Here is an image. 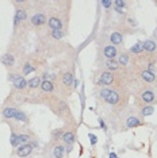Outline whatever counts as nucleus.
I'll return each mask as SVG.
<instances>
[{"mask_svg":"<svg viewBox=\"0 0 157 158\" xmlns=\"http://www.w3.org/2000/svg\"><path fill=\"white\" fill-rule=\"evenodd\" d=\"M46 60L41 53H33V54H26V56H20L19 62L16 64L15 69L22 74L23 77L28 76L31 73H35L45 65Z\"/></svg>","mask_w":157,"mask_h":158,"instance_id":"20e7f679","label":"nucleus"},{"mask_svg":"<svg viewBox=\"0 0 157 158\" xmlns=\"http://www.w3.org/2000/svg\"><path fill=\"white\" fill-rule=\"evenodd\" d=\"M98 122H99V124H100L102 130H103V131H107V126H106V123H104V120H103V118H98Z\"/></svg>","mask_w":157,"mask_h":158,"instance_id":"cd10ccee","label":"nucleus"},{"mask_svg":"<svg viewBox=\"0 0 157 158\" xmlns=\"http://www.w3.org/2000/svg\"><path fill=\"white\" fill-rule=\"evenodd\" d=\"M96 100L107 110L110 123L114 122L119 116V114L129 107V100L131 93L122 89L115 88H104V87H95Z\"/></svg>","mask_w":157,"mask_h":158,"instance_id":"f257e3e1","label":"nucleus"},{"mask_svg":"<svg viewBox=\"0 0 157 158\" xmlns=\"http://www.w3.org/2000/svg\"><path fill=\"white\" fill-rule=\"evenodd\" d=\"M108 158H118V156H117V153H114V152H111L108 154Z\"/></svg>","mask_w":157,"mask_h":158,"instance_id":"c756f323","label":"nucleus"},{"mask_svg":"<svg viewBox=\"0 0 157 158\" xmlns=\"http://www.w3.org/2000/svg\"><path fill=\"white\" fill-rule=\"evenodd\" d=\"M100 6L103 7V8H104V11L108 12L112 8V2H111V0H102V2H100Z\"/></svg>","mask_w":157,"mask_h":158,"instance_id":"a878e982","label":"nucleus"},{"mask_svg":"<svg viewBox=\"0 0 157 158\" xmlns=\"http://www.w3.org/2000/svg\"><path fill=\"white\" fill-rule=\"evenodd\" d=\"M41 82H42L41 76H33L31 78H28L27 80V98L31 93L38 91L39 87H41Z\"/></svg>","mask_w":157,"mask_h":158,"instance_id":"dca6fc26","label":"nucleus"},{"mask_svg":"<svg viewBox=\"0 0 157 158\" xmlns=\"http://www.w3.org/2000/svg\"><path fill=\"white\" fill-rule=\"evenodd\" d=\"M112 127L117 128V131H127L131 128H137L145 124L144 119L140 116L138 110L135 107H127L125 111L119 114V116L117 118L114 122H111Z\"/></svg>","mask_w":157,"mask_h":158,"instance_id":"f03ea898","label":"nucleus"},{"mask_svg":"<svg viewBox=\"0 0 157 158\" xmlns=\"http://www.w3.org/2000/svg\"><path fill=\"white\" fill-rule=\"evenodd\" d=\"M39 91L44 92L45 95H54V93H56V84L53 81L42 80L41 87H39Z\"/></svg>","mask_w":157,"mask_h":158,"instance_id":"aec40b11","label":"nucleus"},{"mask_svg":"<svg viewBox=\"0 0 157 158\" xmlns=\"http://www.w3.org/2000/svg\"><path fill=\"white\" fill-rule=\"evenodd\" d=\"M122 49H118L115 46H112L108 42V37L107 34H102L98 39V60H117L118 54Z\"/></svg>","mask_w":157,"mask_h":158,"instance_id":"0eeeda50","label":"nucleus"},{"mask_svg":"<svg viewBox=\"0 0 157 158\" xmlns=\"http://www.w3.org/2000/svg\"><path fill=\"white\" fill-rule=\"evenodd\" d=\"M64 131H65V126L61 128H56V130H53L52 131V134H50V142L52 143H58V142H61V136L64 134Z\"/></svg>","mask_w":157,"mask_h":158,"instance_id":"b1692460","label":"nucleus"},{"mask_svg":"<svg viewBox=\"0 0 157 158\" xmlns=\"http://www.w3.org/2000/svg\"><path fill=\"white\" fill-rule=\"evenodd\" d=\"M74 69L73 65H66L57 73L56 80V93L62 99H68L74 91Z\"/></svg>","mask_w":157,"mask_h":158,"instance_id":"7ed1b4c3","label":"nucleus"},{"mask_svg":"<svg viewBox=\"0 0 157 158\" xmlns=\"http://www.w3.org/2000/svg\"><path fill=\"white\" fill-rule=\"evenodd\" d=\"M127 52H129V54L133 57V60L140 58L141 56H144L145 53H144V45H142V41H137L129 50H127Z\"/></svg>","mask_w":157,"mask_h":158,"instance_id":"a211bd4d","label":"nucleus"},{"mask_svg":"<svg viewBox=\"0 0 157 158\" xmlns=\"http://www.w3.org/2000/svg\"><path fill=\"white\" fill-rule=\"evenodd\" d=\"M18 107L15 106H7L3 108V112H2V116H3V122L7 123L10 120H14V116H15V112H16Z\"/></svg>","mask_w":157,"mask_h":158,"instance_id":"6ab92c4d","label":"nucleus"},{"mask_svg":"<svg viewBox=\"0 0 157 158\" xmlns=\"http://www.w3.org/2000/svg\"><path fill=\"white\" fill-rule=\"evenodd\" d=\"M0 62H2L3 66L10 72V70H12V69H15L16 68V57L14 56L12 53L7 52V53H4V54L0 57Z\"/></svg>","mask_w":157,"mask_h":158,"instance_id":"4468645a","label":"nucleus"},{"mask_svg":"<svg viewBox=\"0 0 157 158\" xmlns=\"http://www.w3.org/2000/svg\"><path fill=\"white\" fill-rule=\"evenodd\" d=\"M117 61H118V64H119V66H121V69H126V68H130L131 65H133V57H131L129 54V52L127 50H121L119 52V54H118L117 57Z\"/></svg>","mask_w":157,"mask_h":158,"instance_id":"ddd939ff","label":"nucleus"},{"mask_svg":"<svg viewBox=\"0 0 157 158\" xmlns=\"http://www.w3.org/2000/svg\"><path fill=\"white\" fill-rule=\"evenodd\" d=\"M48 147H50V157L52 158H64L65 157V145L62 142H58V143H52L49 142L48 143Z\"/></svg>","mask_w":157,"mask_h":158,"instance_id":"f8f14e48","label":"nucleus"},{"mask_svg":"<svg viewBox=\"0 0 157 158\" xmlns=\"http://www.w3.org/2000/svg\"><path fill=\"white\" fill-rule=\"evenodd\" d=\"M137 110H138L140 116L144 119V118H148V116H151V115L155 114L156 106H142V107H140V108H137Z\"/></svg>","mask_w":157,"mask_h":158,"instance_id":"4be33fe9","label":"nucleus"},{"mask_svg":"<svg viewBox=\"0 0 157 158\" xmlns=\"http://www.w3.org/2000/svg\"><path fill=\"white\" fill-rule=\"evenodd\" d=\"M73 150V146H65V152H66V154H69L70 152Z\"/></svg>","mask_w":157,"mask_h":158,"instance_id":"c85d7f7f","label":"nucleus"},{"mask_svg":"<svg viewBox=\"0 0 157 158\" xmlns=\"http://www.w3.org/2000/svg\"><path fill=\"white\" fill-rule=\"evenodd\" d=\"M108 37V42L111 44L112 46H115L118 49H123V45H125V35L118 30H112L110 34H107Z\"/></svg>","mask_w":157,"mask_h":158,"instance_id":"9b49d317","label":"nucleus"},{"mask_svg":"<svg viewBox=\"0 0 157 158\" xmlns=\"http://www.w3.org/2000/svg\"><path fill=\"white\" fill-rule=\"evenodd\" d=\"M96 66L99 70H104V72H118L121 70V66L118 64L117 60H102V61H96Z\"/></svg>","mask_w":157,"mask_h":158,"instance_id":"9d476101","label":"nucleus"},{"mask_svg":"<svg viewBox=\"0 0 157 158\" xmlns=\"http://www.w3.org/2000/svg\"><path fill=\"white\" fill-rule=\"evenodd\" d=\"M10 143L14 149H18L20 146V141H19V135L15 130H11V136H10Z\"/></svg>","mask_w":157,"mask_h":158,"instance_id":"393cba45","label":"nucleus"},{"mask_svg":"<svg viewBox=\"0 0 157 158\" xmlns=\"http://www.w3.org/2000/svg\"><path fill=\"white\" fill-rule=\"evenodd\" d=\"M45 106L49 107V110L52 111L54 115L60 118V119L65 120L66 123H73L74 122V118H73V114L70 111V107L68 104L66 99H62L61 96H58L57 93L52 95L50 98L48 99Z\"/></svg>","mask_w":157,"mask_h":158,"instance_id":"39448f33","label":"nucleus"},{"mask_svg":"<svg viewBox=\"0 0 157 158\" xmlns=\"http://www.w3.org/2000/svg\"><path fill=\"white\" fill-rule=\"evenodd\" d=\"M88 138H90V141H91V145L95 146L96 142H98V136H96L95 134H88Z\"/></svg>","mask_w":157,"mask_h":158,"instance_id":"bb28decb","label":"nucleus"},{"mask_svg":"<svg viewBox=\"0 0 157 158\" xmlns=\"http://www.w3.org/2000/svg\"><path fill=\"white\" fill-rule=\"evenodd\" d=\"M135 73H137V78L140 85H148V87H157V74L153 72L145 69V68L135 65Z\"/></svg>","mask_w":157,"mask_h":158,"instance_id":"6e6552de","label":"nucleus"},{"mask_svg":"<svg viewBox=\"0 0 157 158\" xmlns=\"http://www.w3.org/2000/svg\"><path fill=\"white\" fill-rule=\"evenodd\" d=\"M26 158H33V157H31V156H30V157H26Z\"/></svg>","mask_w":157,"mask_h":158,"instance_id":"7c9ffc66","label":"nucleus"},{"mask_svg":"<svg viewBox=\"0 0 157 158\" xmlns=\"http://www.w3.org/2000/svg\"><path fill=\"white\" fill-rule=\"evenodd\" d=\"M34 150L35 149L30 143H27V145H20L18 149H15V156L18 158H26V157H30Z\"/></svg>","mask_w":157,"mask_h":158,"instance_id":"f3484780","label":"nucleus"},{"mask_svg":"<svg viewBox=\"0 0 157 158\" xmlns=\"http://www.w3.org/2000/svg\"><path fill=\"white\" fill-rule=\"evenodd\" d=\"M77 124L76 122L73 123H66L65 126V131L61 136V142L64 143L65 146H73L74 142H76V130H77Z\"/></svg>","mask_w":157,"mask_h":158,"instance_id":"1a4fd4ad","label":"nucleus"},{"mask_svg":"<svg viewBox=\"0 0 157 158\" xmlns=\"http://www.w3.org/2000/svg\"><path fill=\"white\" fill-rule=\"evenodd\" d=\"M157 104V87L142 85L134 92V107L140 108L142 106H156Z\"/></svg>","mask_w":157,"mask_h":158,"instance_id":"423d86ee","label":"nucleus"},{"mask_svg":"<svg viewBox=\"0 0 157 158\" xmlns=\"http://www.w3.org/2000/svg\"><path fill=\"white\" fill-rule=\"evenodd\" d=\"M112 10L118 14V15L126 18L127 12H129V2H125V0H115V2H112Z\"/></svg>","mask_w":157,"mask_h":158,"instance_id":"2eb2a0df","label":"nucleus"},{"mask_svg":"<svg viewBox=\"0 0 157 158\" xmlns=\"http://www.w3.org/2000/svg\"><path fill=\"white\" fill-rule=\"evenodd\" d=\"M66 35H68V30H57V31H50V33H49V38H50L52 41L60 42V41H62Z\"/></svg>","mask_w":157,"mask_h":158,"instance_id":"5701e85b","label":"nucleus"},{"mask_svg":"<svg viewBox=\"0 0 157 158\" xmlns=\"http://www.w3.org/2000/svg\"><path fill=\"white\" fill-rule=\"evenodd\" d=\"M14 122H16V123H23L28 126V123H30V119H28V115L24 112L23 110L18 108L16 112H15V116H14Z\"/></svg>","mask_w":157,"mask_h":158,"instance_id":"412c9836","label":"nucleus"}]
</instances>
